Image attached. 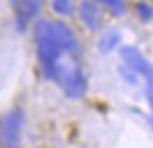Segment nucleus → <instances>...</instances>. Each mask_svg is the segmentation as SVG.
<instances>
[{
    "mask_svg": "<svg viewBox=\"0 0 153 148\" xmlns=\"http://www.w3.org/2000/svg\"><path fill=\"white\" fill-rule=\"evenodd\" d=\"M35 43L41 71L46 79L54 77V71L64 54L77 51V43L71 28L59 22L41 20L35 25Z\"/></svg>",
    "mask_w": 153,
    "mask_h": 148,
    "instance_id": "obj_1",
    "label": "nucleus"
},
{
    "mask_svg": "<svg viewBox=\"0 0 153 148\" xmlns=\"http://www.w3.org/2000/svg\"><path fill=\"white\" fill-rule=\"evenodd\" d=\"M22 127H23L22 109L10 110L0 125V148H22Z\"/></svg>",
    "mask_w": 153,
    "mask_h": 148,
    "instance_id": "obj_2",
    "label": "nucleus"
},
{
    "mask_svg": "<svg viewBox=\"0 0 153 148\" xmlns=\"http://www.w3.org/2000/svg\"><path fill=\"white\" fill-rule=\"evenodd\" d=\"M122 58L132 71H135L137 74L143 76L148 84H153V64H150V62L146 61V58L138 51V49L123 48L122 49Z\"/></svg>",
    "mask_w": 153,
    "mask_h": 148,
    "instance_id": "obj_3",
    "label": "nucleus"
},
{
    "mask_svg": "<svg viewBox=\"0 0 153 148\" xmlns=\"http://www.w3.org/2000/svg\"><path fill=\"white\" fill-rule=\"evenodd\" d=\"M79 15H81V20L84 22V25L89 30H92V31L100 30L102 22H104V15H102V12H100V8L94 2L86 0V2L81 3Z\"/></svg>",
    "mask_w": 153,
    "mask_h": 148,
    "instance_id": "obj_4",
    "label": "nucleus"
},
{
    "mask_svg": "<svg viewBox=\"0 0 153 148\" xmlns=\"http://www.w3.org/2000/svg\"><path fill=\"white\" fill-rule=\"evenodd\" d=\"M18 12H17V23L20 28H25L40 12V0H18Z\"/></svg>",
    "mask_w": 153,
    "mask_h": 148,
    "instance_id": "obj_5",
    "label": "nucleus"
},
{
    "mask_svg": "<svg viewBox=\"0 0 153 148\" xmlns=\"http://www.w3.org/2000/svg\"><path fill=\"white\" fill-rule=\"evenodd\" d=\"M96 2L104 5L115 16H122L125 13V0H96Z\"/></svg>",
    "mask_w": 153,
    "mask_h": 148,
    "instance_id": "obj_6",
    "label": "nucleus"
},
{
    "mask_svg": "<svg viewBox=\"0 0 153 148\" xmlns=\"http://www.w3.org/2000/svg\"><path fill=\"white\" fill-rule=\"evenodd\" d=\"M119 39H120L119 33H115V31H109V33H105V35H104V38L100 39V43H99L100 51H104V53L112 51V49L115 48L117 45H119Z\"/></svg>",
    "mask_w": 153,
    "mask_h": 148,
    "instance_id": "obj_7",
    "label": "nucleus"
},
{
    "mask_svg": "<svg viewBox=\"0 0 153 148\" xmlns=\"http://www.w3.org/2000/svg\"><path fill=\"white\" fill-rule=\"evenodd\" d=\"M53 10L58 15L68 16L73 13V0H53Z\"/></svg>",
    "mask_w": 153,
    "mask_h": 148,
    "instance_id": "obj_8",
    "label": "nucleus"
},
{
    "mask_svg": "<svg viewBox=\"0 0 153 148\" xmlns=\"http://www.w3.org/2000/svg\"><path fill=\"white\" fill-rule=\"evenodd\" d=\"M138 15L142 16V20H150L153 16V12L150 7H146L145 3H142V5H138Z\"/></svg>",
    "mask_w": 153,
    "mask_h": 148,
    "instance_id": "obj_9",
    "label": "nucleus"
},
{
    "mask_svg": "<svg viewBox=\"0 0 153 148\" xmlns=\"http://www.w3.org/2000/svg\"><path fill=\"white\" fill-rule=\"evenodd\" d=\"M13 2H18V0H13Z\"/></svg>",
    "mask_w": 153,
    "mask_h": 148,
    "instance_id": "obj_10",
    "label": "nucleus"
}]
</instances>
